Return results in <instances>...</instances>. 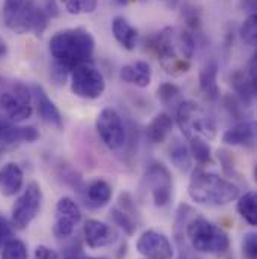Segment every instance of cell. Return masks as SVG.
I'll return each instance as SVG.
<instances>
[{
    "instance_id": "obj_1",
    "label": "cell",
    "mask_w": 257,
    "mask_h": 259,
    "mask_svg": "<svg viewBox=\"0 0 257 259\" xmlns=\"http://www.w3.org/2000/svg\"><path fill=\"white\" fill-rule=\"evenodd\" d=\"M95 39L84 27H71L55 33L50 39V53L53 65L62 68L68 74L81 64L92 62Z\"/></svg>"
},
{
    "instance_id": "obj_2",
    "label": "cell",
    "mask_w": 257,
    "mask_h": 259,
    "mask_svg": "<svg viewBox=\"0 0 257 259\" xmlns=\"http://www.w3.org/2000/svg\"><path fill=\"white\" fill-rule=\"evenodd\" d=\"M188 194L195 203L220 206L236 200L239 197V189L230 180L203 169H195L188 183Z\"/></svg>"
},
{
    "instance_id": "obj_3",
    "label": "cell",
    "mask_w": 257,
    "mask_h": 259,
    "mask_svg": "<svg viewBox=\"0 0 257 259\" xmlns=\"http://www.w3.org/2000/svg\"><path fill=\"white\" fill-rule=\"evenodd\" d=\"M48 14L35 0H5L3 21L18 35L35 33L41 36L48 26Z\"/></svg>"
},
{
    "instance_id": "obj_4",
    "label": "cell",
    "mask_w": 257,
    "mask_h": 259,
    "mask_svg": "<svg viewBox=\"0 0 257 259\" xmlns=\"http://www.w3.org/2000/svg\"><path fill=\"white\" fill-rule=\"evenodd\" d=\"M185 234L193 250L198 253L223 255L230 247L227 232L201 215L194 217L187 223Z\"/></svg>"
},
{
    "instance_id": "obj_5",
    "label": "cell",
    "mask_w": 257,
    "mask_h": 259,
    "mask_svg": "<svg viewBox=\"0 0 257 259\" xmlns=\"http://www.w3.org/2000/svg\"><path fill=\"white\" fill-rule=\"evenodd\" d=\"M176 124L188 140H212L217 136L215 118L208 112V109L193 100H187L179 104L176 109Z\"/></svg>"
},
{
    "instance_id": "obj_6",
    "label": "cell",
    "mask_w": 257,
    "mask_h": 259,
    "mask_svg": "<svg viewBox=\"0 0 257 259\" xmlns=\"http://www.w3.org/2000/svg\"><path fill=\"white\" fill-rule=\"evenodd\" d=\"M175 35L176 33L173 27H164L158 33L150 36L146 44L149 50L157 55L160 65L167 74L173 77H181L191 69V62L184 59L178 53Z\"/></svg>"
},
{
    "instance_id": "obj_7",
    "label": "cell",
    "mask_w": 257,
    "mask_h": 259,
    "mask_svg": "<svg viewBox=\"0 0 257 259\" xmlns=\"http://www.w3.org/2000/svg\"><path fill=\"white\" fill-rule=\"evenodd\" d=\"M71 91L75 97L83 100H96L106 91V80L102 72L93 62L81 64L71 71Z\"/></svg>"
},
{
    "instance_id": "obj_8",
    "label": "cell",
    "mask_w": 257,
    "mask_h": 259,
    "mask_svg": "<svg viewBox=\"0 0 257 259\" xmlns=\"http://www.w3.org/2000/svg\"><path fill=\"white\" fill-rule=\"evenodd\" d=\"M42 203V190L41 186L32 181L20 197L15 200L11 211V225L15 229H26L39 214Z\"/></svg>"
},
{
    "instance_id": "obj_9",
    "label": "cell",
    "mask_w": 257,
    "mask_h": 259,
    "mask_svg": "<svg viewBox=\"0 0 257 259\" xmlns=\"http://www.w3.org/2000/svg\"><path fill=\"white\" fill-rule=\"evenodd\" d=\"M0 109L12 122H23L33 113L32 92L23 83H14L11 89L0 92Z\"/></svg>"
},
{
    "instance_id": "obj_10",
    "label": "cell",
    "mask_w": 257,
    "mask_h": 259,
    "mask_svg": "<svg viewBox=\"0 0 257 259\" xmlns=\"http://www.w3.org/2000/svg\"><path fill=\"white\" fill-rule=\"evenodd\" d=\"M102 143L110 151H119L127 143V128L122 116L113 107H106L99 112L95 122Z\"/></svg>"
},
{
    "instance_id": "obj_11",
    "label": "cell",
    "mask_w": 257,
    "mask_h": 259,
    "mask_svg": "<svg viewBox=\"0 0 257 259\" xmlns=\"http://www.w3.org/2000/svg\"><path fill=\"white\" fill-rule=\"evenodd\" d=\"M146 180L150 187L155 206L158 208L167 206L169 202L172 200V187H173V181L169 169L158 161H152L146 169Z\"/></svg>"
},
{
    "instance_id": "obj_12",
    "label": "cell",
    "mask_w": 257,
    "mask_h": 259,
    "mask_svg": "<svg viewBox=\"0 0 257 259\" xmlns=\"http://www.w3.org/2000/svg\"><path fill=\"white\" fill-rule=\"evenodd\" d=\"M81 220V209L74 202V199L65 196L61 197L58 205H56V215H55V225H53V234L59 240H66L69 238L75 226Z\"/></svg>"
},
{
    "instance_id": "obj_13",
    "label": "cell",
    "mask_w": 257,
    "mask_h": 259,
    "mask_svg": "<svg viewBox=\"0 0 257 259\" xmlns=\"http://www.w3.org/2000/svg\"><path fill=\"white\" fill-rule=\"evenodd\" d=\"M137 252L146 259H172L173 247L170 240L153 229L144 231L137 240Z\"/></svg>"
},
{
    "instance_id": "obj_14",
    "label": "cell",
    "mask_w": 257,
    "mask_h": 259,
    "mask_svg": "<svg viewBox=\"0 0 257 259\" xmlns=\"http://www.w3.org/2000/svg\"><path fill=\"white\" fill-rule=\"evenodd\" d=\"M39 139L35 127H17L12 121L0 116V152L14 148L18 143H33Z\"/></svg>"
},
{
    "instance_id": "obj_15",
    "label": "cell",
    "mask_w": 257,
    "mask_h": 259,
    "mask_svg": "<svg viewBox=\"0 0 257 259\" xmlns=\"http://www.w3.org/2000/svg\"><path fill=\"white\" fill-rule=\"evenodd\" d=\"M32 95L35 98V104H36V112L39 115V118L55 127L58 130L64 128V118L58 109V106L55 104V101L48 97V94L45 92V89L39 84H33L32 88Z\"/></svg>"
},
{
    "instance_id": "obj_16",
    "label": "cell",
    "mask_w": 257,
    "mask_h": 259,
    "mask_svg": "<svg viewBox=\"0 0 257 259\" xmlns=\"http://www.w3.org/2000/svg\"><path fill=\"white\" fill-rule=\"evenodd\" d=\"M83 234H84V241L90 249H101L110 246L118 237L116 231L110 225L95 219H89L84 223Z\"/></svg>"
},
{
    "instance_id": "obj_17",
    "label": "cell",
    "mask_w": 257,
    "mask_h": 259,
    "mask_svg": "<svg viewBox=\"0 0 257 259\" xmlns=\"http://www.w3.org/2000/svg\"><path fill=\"white\" fill-rule=\"evenodd\" d=\"M110 215L115 222L116 226H119L121 229H124V232L127 235H132L137 229V223H135V208L131 199L129 193H121L119 196V202L118 205L110 211Z\"/></svg>"
},
{
    "instance_id": "obj_18",
    "label": "cell",
    "mask_w": 257,
    "mask_h": 259,
    "mask_svg": "<svg viewBox=\"0 0 257 259\" xmlns=\"http://www.w3.org/2000/svg\"><path fill=\"white\" fill-rule=\"evenodd\" d=\"M24 184V172L20 164L11 161L0 167V194L5 197L15 196Z\"/></svg>"
},
{
    "instance_id": "obj_19",
    "label": "cell",
    "mask_w": 257,
    "mask_h": 259,
    "mask_svg": "<svg viewBox=\"0 0 257 259\" xmlns=\"http://www.w3.org/2000/svg\"><path fill=\"white\" fill-rule=\"evenodd\" d=\"M223 142L232 146L253 148L256 143V125L251 121H241L223 133Z\"/></svg>"
},
{
    "instance_id": "obj_20",
    "label": "cell",
    "mask_w": 257,
    "mask_h": 259,
    "mask_svg": "<svg viewBox=\"0 0 257 259\" xmlns=\"http://www.w3.org/2000/svg\"><path fill=\"white\" fill-rule=\"evenodd\" d=\"M218 62L215 59L208 61L198 72V86L208 101H217L220 98V88L217 83Z\"/></svg>"
},
{
    "instance_id": "obj_21",
    "label": "cell",
    "mask_w": 257,
    "mask_h": 259,
    "mask_svg": "<svg viewBox=\"0 0 257 259\" xmlns=\"http://www.w3.org/2000/svg\"><path fill=\"white\" fill-rule=\"evenodd\" d=\"M113 196V189L106 180H93L84 189V203L89 208L106 206Z\"/></svg>"
},
{
    "instance_id": "obj_22",
    "label": "cell",
    "mask_w": 257,
    "mask_h": 259,
    "mask_svg": "<svg viewBox=\"0 0 257 259\" xmlns=\"http://www.w3.org/2000/svg\"><path fill=\"white\" fill-rule=\"evenodd\" d=\"M121 78L122 81L135 84L137 88H147L152 80L150 65L144 61H137L134 64L124 65L121 68Z\"/></svg>"
},
{
    "instance_id": "obj_23",
    "label": "cell",
    "mask_w": 257,
    "mask_h": 259,
    "mask_svg": "<svg viewBox=\"0 0 257 259\" xmlns=\"http://www.w3.org/2000/svg\"><path fill=\"white\" fill-rule=\"evenodd\" d=\"M112 32L115 39L125 49V50H134L138 41V30L129 23L127 18L118 15L112 21Z\"/></svg>"
},
{
    "instance_id": "obj_24",
    "label": "cell",
    "mask_w": 257,
    "mask_h": 259,
    "mask_svg": "<svg viewBox=\"0 0 257 259\" xmlns=\"http://www.w3.org/2000/svg\"><path fill=\"white\" fill-rule=\"evenodd\" d=\"M167 152H169V158L173 163V166L176 169H179L181 172L185 174V172H190L193 169V157H191L188 145L184 140L175 137L170 142Z\"/></svg>"
},
{
    "instance_id": "obj_25",
    "label": "cell",
    "mask_w": 257,
    "mask_h": 259,
    "mask_svg": "<svg viewBox=\"0 0 257 259\" xmlns=\"http://www.w3.org/2000/svg\"><path fill=\"white\" fill-rule=\"evenodd\" d=\"M172 130H173V118L167 113H160L147 125V137L153 143H163L167 140Z\"/></svg>"
},
{
    "instance_id": "obj_26",
    "label": "cell",
    "mask_w": 257,
    "mask_h": 259,
    "mask_svg": "<svg viewBox=\"0 0 257 259\" xmlns=\"http://www.w3.org/2000/svg\"><path fill=\"white\" fill-rule=\"evenodd\" d=\"M232 86L239 98V101L245 106H250L256 97V83H253L247 72L235 71L232 75Z\"/></svg>"
},
{
    "instance_id": "obj_27",
    "label": "cell",
    "mask_w": 257,
    "mask_h": 259,
    "mask_svg": "<svg viewBox=\"0 0 257 259\" xmlns=\"http://www.w3.org/2000/svg\"><path fill=\"white\" fill-rule=\"evenodd\" d=\"M236 211L239 212V215H241L250 226H256V193H254V192H247V193L242 194L241 197H238Z\"/></svg>"
},
{
    "instance_id": "obj_28",
    "label": "cell",
    "mask_w": 257,
    "mask_h": 259,
    "mask_svg": "<svg viewBox=\"0 0 257 259\" xmlns=\"http://www.w3.org/2000/svg\"><path fill=\"white\" fill-rule=\"evenodd\" d=\"M190 145V152L191 157L198 163V164H212V149L204 139H191L188 140Z\"/></svg>"
},
{
    "instance_id": "obj_29",
    "label": "cell",
    "mask_w": 257,
    "mask_h": 259,
    "mask_svg": "<svg viewBox=\"0 0 257 259\" xmlns=\"http://www.w3.org/2000/svg\"><path fill=\"white\" fill-rule=\"evenodd\" d=\"M175 42H176L178 53L184 59L191 61L194 56V52H195V38H194L193 33L188 32L187 29H184L178 35H175Z\"/></svg>"
},
{
    "instance_id": "obj_30",
    "label": "cell",
    "mask_w": 257,
    "mask_h": 259,
    "mask_svg": "<svg viewBox=\"0 0 257 259\" xmlns=\"http://www.w3.org/2000/svg\"><path fill=\"white\" fill-rule=\"evenodd\" d=\"M65 11L71 15L92 14L98 8V0H59Z\"/></svg>"
},
{
    "instance_id": "obj_31",
    "label": "cell",
    "mask_w": 257,
    "mask_h": 259,
    "mask_svg": "<svg viewBox=\"0 0 257 259\" xmlns=\"http://www.w3.org/2000/svg\"><path fill=\"white\" fill-rule=\"evenodd\" d=\"M181 17L182 20L185 21V26H187V30L195 33L200 30V26H201V18H200V11L190 3H184L181 6Z\"/></svg>"
},
{
    "instance_id": "obj_32",
    "label": "cell",
    "mask_w": 257,
    "mask_h": 259,
    "mask_svg": "<svg viewBox=\"0 0 257 259\" xmlns=\"http://www.w3.org/2000/svg\"><path fill=\"white\" fill-rule=\"evenodd\" d=\"M2 249V259H29L26 244L18 238H11Z\"/></svg>"
},
{
    "instance_id": "obj_33",
    "label": "cell",
    "mask_w": 257,
    "mask_h": 259,
    "mask_svg": "<svg viewBox=\"0 0 257 259\" xmlns=\"http://www.w3.org/2000/svg\"><path fill=\"white\" fill-rule=\"evenodd\" d=\"M241 38L251 47H254L257 42V23H256V14H251L247 17V20L242 23L241 26Z\"/></svg>"
},
{
    "instance_id": "obj_34",
    "label": "cell",
    "mask_w": 257,
    "mask_h": 259,
    "mask_svg": "<svg viewBox=\"0 0 257 259\" xmlns=\"http://www.w3.org/2000/svg\"><path fill=\"white\" fill-rule=\"evenodd\" d=\"M179 94H181V89L175 83H170V81L161 83L157 89V97L164 106L173 103L179 97Z\"/></svg>"
},
{
    "instance_id": "obj_35",
    "label": "cell",
    "mask_w": 257,
    "mask_h": 259,
    "mask_svg": "<svg viewBox=\"0 0 257 259\" xmlns=\"http://www.w3.org/2000/svg\"><path fill=\"white\" fill-rule=\"evenodd\" d=\"M242 255L245 259L257 258V235L254 232H247L242 238Z\"/></svg>"
},
{
    "instance_id": "obj_36",
    "label": "cell",
    "mask_w": 257,
    "mask_h": 259,
    "mask_svg": "<svg viewBox=\"0 0 257 259\" xmlns=\"http://www.w3.org/2000/svg\"><path fill=\"white\" fill-rule=\"evenodd\" d=\"M12 238V225L0 214V249Z\"/></svg>"
},
{
    "instance_id": "obj_37",
    "label": "cell",
    "mask_w": 257,
    "mask_h": 259,
    "mask_svg": "<svg viewBox=\"0 0 257 259\" xmlns=\"http://www.w3.org/2000/svg\"><path fill=\"white\" fill-rule=\"evenodd\" d=\"M33 259H61V255L56 250H53V249H50L47 246H38L35 249Z\"/></svg>"
},
{
    "instance_id": "obj_38",
    "label": "cell",
    "mask_w": 257,
    "mask_h": 259,
    "mask_svg": "<svg viewBox=\"0 0 257 259\" xmlns=\"http://www.w3.org/2000/svg\"><path fill=\"white\" fill-rule=\"evenodd\" d=\"M218 158H220V161H221V164H223L224 172H226L227 175L233 177L236 172H235V169H233L232 155H229V152H226V151H218Z\"/></svg>"
},
{
    "instance_id": "obj_39",
    "label": "cell",
    "mask_w": 257,
    "mask_h": 259,
    "mask_svg": "<svg viewBox=\"0 0 257 259\" xmlns=\"http://www.w3.org/2000/svg\"><path fill=\"white\" fill-rule=\"evenodd\" d=\"M257 56L256 55H253L251 58H250V61H248V68H247V75H248V78L253 81V83H256V77H257Z\"/></svg>"
},
{
    "instance_id": "obj_40",
    "label": "cell",
    "mask_w": 257,
    "mask_h": 259,
    "mask_svg": "<svg viewBox=\"0 0 257 259\" xmlns=\"http://www.w3.org/2000/svg\"><path fill=\"white\" fill-rule=\"evenodd\" d=\"M239 8L251 14H256V0H239Z\"/></svg>"
},
{
    "instance_id": "obj_41",
    "label": "cell",
    "mask_w": 257,
    "mask_h": 259,
    "mask_svg": "<svg viewBox=\"0 0 257 259\" xmlns=\"http://www.w3.org/2000/svg\"><path fill=\"white\" fill-rule=\"evenodd\" d=\"M169 9H175V8H178L179 5H182V2L184 0H161Z\"/></svg>"
},
{
    "instance_id": "obj_42",
    "label": "cell",
    "mask_w": 257,
    "mask_h": 259,
    "mask_svg": "<svg viewBox=\"0 0 257 259\" xmlns=\"http://www.w3.org/2000/svg\"><path fill=\"white\" fill-rule=\"evenodd\" d=\"M6 53H8V46H6V42L3 41V38L0 36V58H3Z\"/></svg>"
},
{
    "instance_id": "obj_43",
    "label": "cell",
    "mask_w": 257,
    "mask_h": 259,
    "mask_svg": "<svg viewBox=\"0 0 257 259\" xmlns=\"http://www.w3.org/2000/svg\"><path fill=\"white\" fill-rule=\"evenodd\" d=\"M179 259H198V258H195V255L191 253V252H188V250H182Z\"/></svg>"
},
{
    "instance_id": "obj_44",
    "label": "cell",
    "mask_w": 257,
    "mask_h": 259,
    "mask_svg": "<svg viewBox=\"0 0 257 259\" xmlns=\"http://www.w3.org/2000/svg\"><path fill=\"white\" fill-rule=\"evenodd\" d=\"M113 2H116L118 5H121V6H124V5H128L129 0H113Z\"/></svg>"
},
{
    "instance_id": "obj_45",
    "label": "cell",
    "mask_w": 257,
    "mask_h": 259,
    "mask_svg": "<svg viewBox=\"0 0 257 259\" xmlns=\"http://www.w3.org/2000/svg\"><path fill=\"white\" fill-rule=\"evenodd\" d=\"M81 259H106V258H95V256H81Z\"/></svg>"
}]
</instances>
